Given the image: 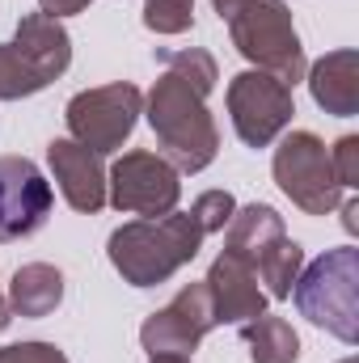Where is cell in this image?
I'll return each mask as SVG.
<instances>
[{
  "label": "cell",
  "mask_w": 359,
  "mask_h": 363,
  "mask_svg": "<svg viewBox=\"0 0 359 363\" xmlns=\"http://www.w3.org/2000/svg\"><path fill=\"white\" fill-rule=\"evenodd\" d=\"M144 110L161 144V157L178 174H199L216 161L220 131H216V118L207 114V93H199L186 77L165 68V77L144 97Z\"/></svg>",
  "instance_id": "cell-1"
},
{
  "label": "cell",
  "mask_w": 359,
  "mask_h": 363,
  "mask_svg": "<svg viewBox=\"0 0 359 363\" xmlns=\"http://www.w3.org/2000/svg\"><path fill=\"white\" fill-rule=\"evenodd\" d=\"M203 245V228L190 211H170L157 220H131L110 233V267L131 287H157L170 274H178L186 262H194Z\"/></svg>",
  "instance_id": "cell-2"
},
{
  "label": "cell",
  "mask_w": 359,
  "mask_h": 363,
  "mask_svg": "<svg viewBox=\"0 0 359 363\" xmlns=\"http://www.w3.org/2000/svg\"><path fill=\"white\" fill-rule=\"evenodd\" d=\"M296 308L330 330L338 342H355L359 338V254L351 245H338L330 254H321L317 262H309L292 283Z\"/></svg>",
  "instance_id": "cell-3"
},
{
  "label": "cell",
  "mask_w": 359,
  "mask_h": 363,
  "mask_svg": "<svg viewBox=\"0 0 359 363\" xmlns=\"http://www.w3.org/2000/svg\"><path fill=\"white\" fill-rule=\"evenodd\" d=\"M228 34H233V47L250 64H258V72L279 77L287 89L304 81V68H309L304 47L292 26V9L283 0H245L228 17Z\"/></svg>",
  "instance_id": "cell-4"
},
{
  "label": "cell",
  "mask_w": 359,
  "mask_h": 363,
  "mask_svg": "<svg viewBox=\"0 0 359 363\" xmlns=\"http://www.w3.org/2000/svg\"><path fill=\"white\" fill-rule=\"evenodd\" d=\"M275 182L309 216H330L343 199V186L330 165V148L313 131L283 135V144L275 148Z\"/></svg>",
  "instance_id": "cell-5"
},
{
  "label": "cell",
  "mask_w": 359,
  "mask_h": 363,
  "mask_svg": "<svg viewBox=\"0 0 359 363\" xmlns=\"http://www.w3.org/2000/svg\"><path fill=\"white\" fill-rule=\"evenodd\" d=\"M144 114V93L131 81H114V85H97L85 89L68 101V140L85 144L89 152H114L123 148V140L136 131V118Z\"/></svg>",
  "instance_id": "cell-6"
},
{
  "label": "cell",
  "mask_w": 359,
  "mask_h": 363,
  "mask_svg": "<svg viewBox=\"0 0 359 363\" xmlns=\"http://www.w3.org/2000/svg\"><path fill=\"white\" fill-rule=\"evenodd\" d=\"M292 114H296V101L279 77L250 68L228 81V118H233V131L241 135V144H250V148L275 144L279 131L292 123Z\"/></svg>",
  "instance_id": "cell-7"
},
{
  "label": "cell",
  "mask_w": 359,
  "mask_h": 363,
  "mask_svg": "<svg viewBox=\"0 0 359 363\" xmlns=\"http://www.w3.org/2000/svg\"><path fill=\"white\" fill-rule=\"evenodd\" d=\"M178 169L161 152H123L114 169L106 174V203H114L118 211L148 216V220L170 216L178 207Z\"/></svg>",
  "instance_id": "cell-8"
},
{
  "label": "cell",
  "mask_w": 359,
  "mask_h": 363,
  "mask_svg": "<svg viewBox=\"0 0 359 363\" xmlns=\"http://www.w3.org/2000/svg\"><path fill=\"white\" fill-rule=\"evenodd\" d=\"M216 325L220 321L207 283H186L161 313H153L140 325V342L148 355H190Z\"/></svg>",
  "instance_id": "cell-9"
},
{
  "label": "cell",
  "mask_w": 359,
  "mask_h": 363,
  "mask_svg": "<svg viewBox=\"0 0 359 363\" xmlns=\"http://www.w3.org/2000/svg\"><path fill=\"white\" fill-rule=\"evenodd\" d=\"M51 182L26 157H0V241L38 233L51 216Z\"/></svg>",
  "instance_id": "cell-10"
},
{
  "label": "cell",
  "mask_w": 359,
  "mask_h": 363,
  "mask_svg": "<svg viewBox=\"0 0 359 363\" xmlns=\"http://www.w3.org/2000/svg\"><path fill=\"white\" fill-rule=\"evenodd\" d=\"M207 291H211V304H216V321H228V325H245L254 317L267 313V291L258 287V271L237 258V254H220L207 271Z\"/></svg>",
  "instance_id": "cell-11"
},
{
  "label": "cell",
  "mask_w": 359,
  "mask_h": 363,
  "mask_svg": "<svg viewBox=\"0 0 359 363\" xmlns=\"http://www.w3.org/2000/svg\"><path fill=\"white\" fill-rule=\"evenodd\" d=\"M47 161H51V178L60 186V194L68 199L72 211H101L106 207V169L101 157L89 152L77 140H51L47 144Z\"/></svg>",
  "instance_id": "cell-12"
},
{
  "label": "cell",
  "mask_w": 359,
  "mask_h": 363,
  "mask_svg": "<svg viewBox=\"0 0 359 363\" xmlns=\"http://www.w3.org/2000/svg\"><path fill=\"white\" fill-rule=\"evenodd\" d=\"M13 47H17V55L38 72L43 85H51L55 77H64L68 64H72V38H68L64 21H60V17H47V13H26V17L17 21Z\"/></svg>",
  "instance_id": "cell-13"
},
{
  "label": "cell",
  "mask_w": 359,
  "mask_h": 363,
  "mask_svg": "<svg viewBox=\"0 0 359 363\" xmlns=\"http://www.w3.org/2000/svg\"><path fill=\"white\" fill-rule=\"evenodd\" d=\"M309 72V93L313 101L326 110V114H338V118H351L359 110V55L351 47L343 51H330L321 55Z\"/></svg>",
  "instance_id": "cell-14"
},
{
  "label": "cell",
  "mask_w": 359,
  "mask_h": 363,
  "mask_svg": "<svg viewBox=\"0 0 359 363\" xmlns=\"http://www.w3.org/2000/svg\"><path fill=\"white\" fill-rule=\"evenodd\" d=\"M283 237H287L283 216H279L275 207H267V203L237 207L233 220L224 224V250L237 254V258H245L250 267H258V258H263L267 250H275Z\"/></svg>",
  "instance_id": "cell-15"
},
{
  "label": "cell",
  "mask_w": 359,
  "mask_h": 363,
  "mask_svg": "<svg viewBox=\"0 0 359 363\" xmlns=\"http://www.w3.org/2000/svg\"><path fill=\"white\" fill-rule=\"evenodd\" d=\"M64 300V274L51 262H26L9 283V308L17 317H47Z\"/></svg>",
  "instance_id": "cell-16"
},
{
  "label": "cell",
  "mask_w": 359,
  "mask_h": 363,
  "mask_svg": "<svg viewBox=\"0 0 359 363\" xmlns=\"http://www.w3.org/2000/svg\"><path fill=\"white\" fill-rule=\"evenodd\" d=\"M241 338H245L254 363H296L300 359V338H296V330L283 317H267L263 313V317L245 321Z\"/></svg>",
  "instance_id": "cell-17"
},
{
  "label": "cell",
  "mask_w": 359,
  "mask_h": 363,
  "mask_svg": "<svg viewBox=\"0 0 359 363\" xmlns=\"http://www.w3.org/2000/svg\"><path fill=\"white\" fill-rule=\"evenodd\" d=\"M258 279L267 283L263 291H267V300H283V296H292V283H296V274L304 271V250L292 241V237H283L275 250H267L263 258H258Z\"/></svg>",
  "instance_id": "cell-18"
},
{
  "label": "cell",
  "mask_w": 359,
  "mask_h": 363,
  "mask_svg": "<svg viewBox=\"0 0 359 363\" xmlns=\"http://www.w3.org/2000/svg\"><path fill=\"white\" fill-rule=\"evenodd\" d=\"M157 60H161L170 72L186 77V81H190L199 93H211V89H216V81H220V72H216V60H211L207 51H199V47H182V51H157Z\"/></svg>",
  "instance_id": "cell-19"
},
{
  "label": "cell",
  "mask_w": 359,
  "mask_h": 363,
  "mask_svg": "<svg viewBox=\"0 0 359 363\" xmlns=\"http://www.w3.org/2000/svg\"><path fill=\"white\" fill-rule=\"evenodd\" d=\"M38 89H47L38 81V72L17 55L13 43H4L0 47V101H17V97H30V93H38Z\"/></svg>",
  "instance_id": "cell-20"
},
{
  "label": "cell",
  "mask_w": 359,
  "mask_h": 363,
  "mask_svg": "<svg viewBox=\"0 0 359 363\" xmlns=\"http://www.w3.org/2000/svg\"><path fill=\"white\" fill-rule=\"evenodd\" d=\"M144 26L153 34H182L194 26V0H144Z\"/></svg>",
  "instance_id": "cell-21"
},
{
  "label": "cell",
  "mask_w": 359,
  "mask_h": 363,
  "mask_svg": "<svg viewBox=\"0 0 359 363\" xmlns=\"http://www.w3.org/2000/svg\"><path fill=\"white\" fill-rule=\"evenodd\" d=\"M233 211H237V199H233L228 190H207V194H199L194 207H190V216H194V224L203 228V237H207V233H224V224L233 220Z\"/></svg>",
  "instance_id": "cell-22"
},
{
  "label": "cell",
  "mask_w": 359,
  "mask_h": 363,
  "mask_svg": "<svg viewBox=\"0 0 359 363\" xmlns=\"http://www.w3.org/2000/svg\"><path fill=\"white\" fill-rule=\"evenodd\" d=\"M330 165H334V178H338L343 190H355L359 186V135H343L330 148Z\"/></svg>",
  "instance_id": "cell-23"
},
{
  "label": "cell",
  "mask_w": 359,
  "mask_h": 363,
  "mask_svg": "<svg viewBox=\"0 0 359 363\" xmlns=\"http://www.w3.org/2000/svg\"><path fill=\"white\" fill-rule=\"evenodd\" d=\"M0 363H68V355L51 342H13L0 351Z\"/></svg>",
  "instance_id": "cell-24"
},
{
  "label": "cell",
  "mask_w": 359,
  "mask_h": 363,
  "mask_svg": "<svg viewBox=\"0 0 359 363\" xmlns=\"http://www.w3.org/2000/svg\"><path fill=\"white\" fill-rule=\"evenodd\" d=\"M47 17H72V13H85L93 0H38Z\"/></svg>",
  "instance_id": "cell-25"
},
{
  "label": "cell",
  "mask_w": 359,
  "mask_h": 363,
  "mask_svg": "<svg viewBox=\"0 0 359 363\" xmlns=\"http://www.w3.org/2000/svg\"><path fill=\"white\" fill-rule=\"evenodd\" d=\"M343 228H347L351 237L359 233V199H355V194H351V199L343 203Z\"/></svg>",
  "instance_id": "cell-26"
},
{
  "label": "cell",
  "mask_w": 359,
  "mask_h": 363,
  "mask_svg": "<svg viewBox=\"0 0 359 363\" xmlns=\"http://www.w3.org/2000/svg\"><path fill=\"white\" fill-rule=\"evenodd\" d=\"M211 4H216V13H220V17L228 21V17H233V13H237V9H241L245 0H211Z\"/></svg>",
  "instance_id": "cell-27"
},
{
  "label": "cell",
  "mask_w": 359,
  "mask_h": 363,
  "mask_svg": "<svg viewBox=\"0 0 359 363\" xmlns=\"http://www.w3.org/2000/svg\"><path fill=\"white\" fill-rule=\"evenodd\" d=\"M148 363H190V355H148Z\"/></svg>",
  "instance_id": "cell-28"
},
{
  "label": "cell",
  "mask_w": 359,
  "mask_h": 363,
  "mask_svg": "<svg viewBox=\"0 0 359 363\" xmlns=\"http://www.w3.org/2000/svg\"><path fill=\"white\" fill-rule=\"evenodd\" d=\"M9 321H13V308H9V300L0 296V330H9Z\"/></svg>",
  "instance_id": "cell-29"
},
{
  "label": "cell",
  "mask_w": 359,
  "mask_h": 363,
  "mask_svg": "<svg viewBox=\"0 0 359 363\" xmlns=\"http://www.w3.org/2000/svg\"><path fill=\"white\" fill-rule=\"evenodd\" d=\"M343 363H355V359H343Z\"/></svg>",
  "instance_id": "cell-30"
}]
</instances>
